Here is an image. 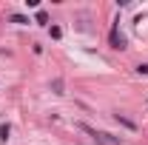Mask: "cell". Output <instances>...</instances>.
<instances>
[{"label": "cell", "mask_w": 148, "mask_h": 145, "mask_svg": "<svg viewBox=\"0 0 148 145\" xmlns=\"http://www.w3.org/2000/svg\"><path fill=\"white\" fill-rule=\"evenodd\" d=\"M80 128H83V131H86V134H88V137H91V140H94L97 145H108V140H106V134H100V131H94L91 125H80Z\"/></svg>", "instance_id": "obj_1"}, {"label": "cell", "mask_w": 148, "mask_h": 145, "mask_svg": "<svg viewBox=\"0 0 148 145\" xmlns=\"http://www.w3.org/2000/svg\"><path fill=\"white\" fill-rule=\"evenodd\" d=\"M114 120H117L120 125H125V128H128V131H137V122H134V120H128L125 114H114Z\"/></svg>", "instance_id": "obj_2"}, {"label": "cell", "mask_w": 148, "mask_h": 145, "mask_svg": "<svg viewBox=\"0 0 148 145\" xmlns=\"http://www.w3.org/2000/svg\"><path fill=\"white\" fill-rule=\"evenodd\" d=\"M111 43H114V49H125V37L117 31H111Z\"/></svg>", "instance_id": "obj_3"}, {"label": "cell", "mask_w": 148, "mask_h": 145, "mask_svg": "<svg viewBox=\"0 0 148 145\" xmlns=\"http://www.w3.org/2000/svg\"><path fill=\"white\" fill-rule=\"evenodd\" d=\"M9 131H12V128H9V122H0V140H3V142L9 140Z\"/></svg>", "instance_id": "obj_4"}, {"label": "cell", "mask_w": 148, "mask_h": 145, "mask_svg": "<svg viewBox=\"0 0 148 145\" xmlns=\"http://www.w3.org/2000/svg\"><path fill=\"white\" fill-rule=\"evenodd\" d=\"M51 88H54V94H63V80H54Z\"/></svg>", "instance_id": "obj_5"}, {"label": "cell", "mask_w": 148, "mask_h": 145, "mask_svg": "<svg viewBox=\"0 0 148 145\" xmlns=\"http://www.w3.org/2000/svg\"><path fill=\"white\" fill-rule=\"evenodd\" d=\"M12 23H20V26H23V23H29V20L23 17V14H12Z\"/></svg>", "instance_id": "obj_6"}, {"label": "cell", "mask_w": 148, "mask_h": 145, "mask_svg": "<svg viewBox=\"0 0 148 145\" xmlns=\"http://www.w3.org/2000/svg\"><path fill=\"white\" fill-rule=\"evenodd\" d=\"M37 23H49V14L46 12H37Z\"/></svg>", "instance_id": "obj_7"}, {"label": "cell", "mask_w": 148, "mask_h": 145, "mask_svg": "<svg viewBox=\"0 0 148 145\" xmlns=\"http://www.w3.org/2000/svg\"><path fill=\"white\" fill-rule=\"evenodd\" d=\"M49 34L54 37V40H60V29H57V26H51V29H49Z\"/></svg>", "instance_id": "obj_8"}, {"label": "cell", "mask_w": 148, "mask_h": 145, "mask_svg": "<svg viewBox=\"0 0 148 145\" xmlns=\"http://www.w3.org/2000/svg\"><path fill=\"white\" fill-rule=\"evenodd\" d=\"M137 71H140V74H148V63H145V66H137Z\"/></svg>", "instance_id": "obj_9"}]
</instances>
